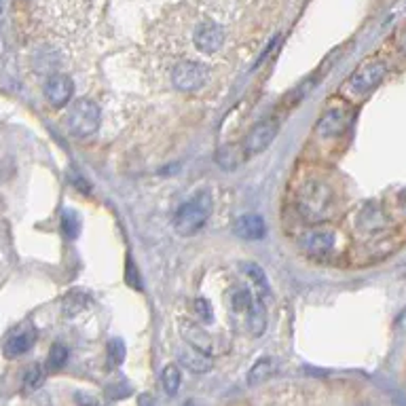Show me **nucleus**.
Masks as SVG:
<instances>
[{
  "mask_svg": "<svg viewBox=\"0 0 406 406\" xmlns=\"http://www.w3.org/2000/svg\"><path fill=\"white\" fill-rule=\"evenodd\" d=\"M275 372V360L273 357H260L248 372V385L256 387L260 383H265L267 379H271V375Z\"/></svg>",
  "mask_w": 406,
  "mask_h": 406,
  "instance_id": "17",
  "label": "nucleus"
},
{
  "mask_svg": "<svg viewBox=\"0 0 406 406\" xmlns=\"http://www.w3.org/2000/svg\"><path fill=\"white\" fill-rule=\"evenodd\" d=\"M216 159H218V163H220L225 170H233V168L239 163L237 148H235V146H225V148H220L218 155H216Z\"/></svg>",
  "mask_w": 406,
  "mask_h": 406,
  "instance_id": "26",
  "label": "nucleus"
},
{
  "mask_svg": "<svg viewBox=\"0 0 406 406\" xmlns=\"http://www.w3.org/2000/svg\"><path fill=\"white\" fill-rule=\"evenodd\" d=\"M64 123H66V127L70 129L72 136L89 138L100 129V123H102L100 106L96 102H91V100H85V98L74 100L66 111Z\"/></svg>",
  "mask_w": 406,
  "mask_h": 406,
  "instance_id": "4",
  "label": "nucleus"
},
{
  "mask_svg": "<svg viewBox=\"0 0 406 406\" xmlns=\"http://www.w3.org/2000/svg\"><path fill=\"white\" fill-rule=\"evenodd\" d=\"M349 121H351V113L347 106H330L320 116L315 125V133L322 138H337L347 129Z\"/></svg>",
  "mask_w": 406,
  "mask_h": 406,
  "instance_id": "10",
  "label": "nucleus"
},
{
  "mask_svg": "<svg viewBox=\"0 0 406 406\" xmlns=\"http://www.w3.org/2000/svg\"><path fill=\"white\" fill-rule=\"evenodd\" d=\"M87 303H89V296H87L85 292L70 290L66 296H64V315L74 318V315L83 313L85 307H87Z\"/></svg>",
  "mask_w": 406,
  "mask_h": 406,
  "instance_id": "19",
  "label": "nucleus"
},
{
  "mask_svg": "<svg viewBox=\"0 0 406 406\" xmlns=\"http://www.w3.org/2000/svg\"><path fill=\"white\" fill-rule=\"evenodd\" d=\"M178 328H180L182 339H184L191 347L199 349V351H203V353H208V355L218 353L220 345H218L216 337H212L208 330H203L201 324H197V322H193V320H182V322L178 324Z\"/></svg>",
  "mask_w": 406,
  "mask_h": 406,
  "instance_id": "9",
  "label": "nucleus"
},
{
  "mask_svg": "<svg viewBox=\"0 0 406 406\" xmlns=\"http://www.w3.org/2000/svg\"><path fill=\"white\" fill-rule=\"evenodd\" d=\"M252 300H254L252 292L245 290V288H237L231 294V309L235 313H243V311H248V307L252 305Z\"/></svg>",
  "mask_w": 406,
  "mask_h": 406,
  "instance_id": "23",
  "label": "nucleus"
},
{
  "mask_svg": "<svg viewBox=\"0 0 406 406\" xmlns=\"http://www.w3.org/2000/svg\"><path fill=\"white\" fill-rule=\"evenodd\" d=\"M227 45V30L212 17H203L193 30V47L201 56H218Z\"/></svg>",
  "mask_w": 406,
  "mask_h": 406,
  "instance_id": "5",
  "label": "nucleus"
},
{
  "mask_svg": "<svg viewBox=\"0 0 406 406\" xmlns=\"http://www.w3.org/2000/svg\"><path fill=\"white\" fill-rule=\"evenodd\" d=\"M296 208L300 216L307 218L309 223H324L337 210V193L328 182L320 178H311L298 186Z\"/></svg>",
  "mask_w": 406,
  "mask_h": 406,
  "instance_id": "1",
  "label": "nucleus"
},
{
  "mask_svg": "<svg viewBox=\"0 0 406 406\" xmlns=\"http://www.w3.org/2000/svg\"><path fill=\"white\" fill-rule=\"evenodd\" d=\"M398 210H400V214L406 218V191H402L400 197H398Z\"/></svg>",
  "mask_w": 406,
  "mask_h": 406,
  "instance_id": "29",
  "label": "nucleus"
},
{
  "mask_svg": "<svg viewBox=\"0 0 406 406\" xmlns=\"http://www.w3.org/2000/svg\"><path fill=\"white\" fill-rule=\"evenodd\" d=\"M43 93H45V100L49 102V106L54 108H61L70 102L72 93H74V83L68 74H51L43 87Z\"/></svg>",
  "mask_w": 406,
  "mask_h": 406,
  "instance_id": "11",
  "label": "nucleus"
},
{
  "mask_svg": "<svg viewBox=\"0 0 406 406\" xmlns=\"http://www.w3.org/2000/svg\"><path fill=\"white\" fill-rule=\"evenodd\" d=\"M212 78V72L205 64L201 61H195V59H186V61H180L176 64L174 70H172V83H174L176 89L180 91H199L203 89Z\"/></svg>",
  "mask_w": 406,
  "mask_h": 406,
  "instance_id": "6",
  "label": "nucleus"
},
{
  "mask_svg": "<svg viewBox=\"0 0 406 406\" xmlns=\"http://www.w3.org/2000/svg\"><path fill=\"white\" fill-rule=\"evenodd\" d=\"M233 231L245 241H260L267 235V225H265L263 216H258V214H243L237 218Z\"/></svg>",
  "mask_w": 406,
  "mask_h": 406,
  "instance_id": "14",
  "label": "nucleus"
},
{
  "mask_svg": "<svg viewBox=\"0 0 406 406\" xmlns=\"http://www.w3.org/2000/svg\"><path fill=\"white\" fill-rule=\"evenodd\" d=\"M195 313L203 324H212L214 322V309L210 305L208 298H195Z\"/></svg>",
  "mask_w": 406,
  "mask_h": 406,
  "instance_id": "25",
  "label": "nucleus"
},
{
  "mask_svg": "<svg viewBox=\"0 0 406 406\" xmlns=\"http://www.w3.org/2000/svg\"><path fill=\"white\" fill-rule=\"evenodd\" d=\"M138 405L140 406H153V398H151V396H146V394H142V396L138 398Z\"/></svg>",
  "mask_w": 406,
  "mask_h": 406,
  "instance_id": "30",
  "label": "nucleus"
},
{
  "mask_svg": "<svg viewBox=\"0 0 406 406\" xmlns=\"http://www.w3.org/2000/svg\"><path fill=\"white\" fill-rule=\"evenodd\" d=\"M278 133H280V123H278V118H263V121H258L248 133H245V140H243V153L245 155H260V153H265L271 144H273V140L278 138Z\"/></svg>",
  "mask_w": 406,
  "mask_h": 406,
  "instance_id": "7",
  "label": "nucleus"
},
{
  "mask_svg": "<svg viewBox=\"0 0 406 406\" xmlns=\"http://www.w3.org/2000/svg\"><path fill=\"white\" fill-rule=\"evenodd\" d=\"M108 357H111L113 366H121L123 364V360H125V343L121 339H113L108 343Z\"/></svg>",
  "mask_w": 406,
  "mask_h": 406,
  "instance_id": "27",
  "label": "nucleus"
},
{
  "mask_svg": "<svg viewBox=\"0 0 406 406\" xmlns=\"http://www.w3.org/2000/svg\"><path fill=\"white\" fill-rule=\"evenodd\" d=\"M248 328L254 337H260L267 330V307L263 305V298H254L248 307Z\"/></svg>",
  "mask_w": 406,
  "mask_h": 406,
  "instance_id": "16",
  "label": "nucleus"
},
{
  "mask_svg": "<svg viewBox=\"0 0 406 406\" xmlns=\"http://www.w3.org/2000/svg\"><path fill=\"white\" fill-rule=\"evenodd\" d=\"M180 383H182V372L176 364H168L161 372V385L166 390L168 396H176L178 390H180Z\"/></svg>",
  "mask_w": 406,
  "mask_h": 406,
  "instance_id": "20",
  "label": "nucleus"
},
{
  "mask_svg": "<svg viewBox=\"0 0 406 406\" xmlns=\"http://www.w3.org/2000/svg\"><path fill=\"white\" fill-rule=\"evenodd\" d=\"M241 269L245 271V275H248L250 282L254 284L258 296H260V298H267V296H269V280H267L265 271L260 269V265H256V263H243Z\"/></svg>",
  "mask_w": 406,
  "mask_h": 406,
  "instance_id": "18",
  "label": "nucleus"
},
{
  "mask_svg": "<svg viewBox=\"0 0 406 406\" xmlns=\"http://www.w3.org/2000/svg\"><path fill=\"white\" fill-rule=\"evenodd\" d=\"M43 381H45V368L41 364H32L24 375V390L34 392L43 385Z\"/></svg>",
  "mask_w": 406,
  "mask_h": 406,
  "instance_id": "21",
  "label": "nucleus"
},
{
  "mask_svg": "<svg viewBox=\"0 0 406 406\" xmlns=\"http://www.w3.org/2000/svg\"><path fill=\"white\" fill-rule=\"evenodd\" d=\"M36 343V333L34 330H26V333H17L13 335L6 343H4V355L6 357H17L28 353Z\"/></svg>",
  "mask_w": 406,
  "mask_h": 406,
  "instance_id": "15",
  "label": "nucleus"
},
{
  "mask_svg": "<svg viewBox=\"0 0 406 406\" xmlns=\"http://www.w3.org/2000/svg\"><path fill=\"white\" fill-rule=\"evenodd\" d=\"M178 362L188 370V372H195V375H208L212 368H214V357L199 351L195 347H184L178 351Z\"/></svg>",
  "mask_w": 406,
  "mask_h": 406,
  "instance_id": "13",
  "label": "nucleus"
},
{
  "mask_svg": "<svg viewBox=\"0 0 406 406\" xmlns=\"http://www.w3.org/2000/svg\"><path fill=\"white\" fill-rule=\"evenodd\" d=\"M396 328H398V330H402V333L406 330V307L400 311V313H398V318H396Z\"/></svg>",
  "mask_w": 406,
  "mask_h": 406,
  "instance_id": "28",
  "label": "nucleus"
},
{
  "mask_svg": "<svg viewBox=\"0 0 406 406\" xmlns=\"http://www.w3.org/2000/svg\"><path fill=\"white\" fill-rule=\"evenodd\" d=\"M400 49L406 56V30H402V34H400Z\"/></svg>",
  "mask_w": 406,
  "mask_h": 406,
  "instance_id": "31",
  "label": "nucleus"
},
{
  "mask_svg": "<svg viewBox=\"0 0 406 406\" xmlns=\"http://www.w3.org/2000/svg\"><path fill=\"white\" fill-rule=\"evenodd\" d=\"M385 74H387V64L383 59H368L343 83L341 93L351 102H357V100L366 98L375 87H379L381 81L385 78Z\"/></svg>",
  "mask_w": 406,
  "mask_h": 406,
  "instance_id": "3",
  "label": "nucleus"
},
{
  "mask_svg": "<svg viewBox=\"0 0 406 406\" xmlns=\"http://www.w3.org/2000/svg\"><path fill=\"white\" fill-rule=\"evenodd\" d=\"M61 229H64V235L68 239H76L78 233H81V220H78V214L72 212V210H66L61 214Z\"/></svg>",
  "mask_w": 406,
  "mask_h": 406,
  "instance_id": "22",
  "label": "nucleus"
},
{
  "mask_svg": "<svg viewBox=\"0 0 406 406\" xmlns=\"http://www.w3.org/2000/svg\"><path fill=\"white\" fill-rule=\"evenodd\" d=\"M212 208H214V201H212V195L208 191H197L191 199H186L180 210L176 212L174 216V229L182 237H191L199 231L210 214H212Z\"/></svg>",
  "mask_w": 406,
  "mask_h": 406,
  "instance_id": "2",
  "label": "nucleus"
},
{
  "mask_svg": "<svg viewBox=\"0 0 406 406\" xmlns=\"http://www.w3.org/2000/svg\"><path fill=\"white\" fill-rule=\"evenodd\" d=\"M337 231L328 229V227H318V229H309L300 235V248L313 256V258H320V256H328L335 248H337Z\"/></svg>",
  "mask_w": 406,
  "mask_h": 406,
  "instance_id": "8",
  "label": "nucleus"
},
{
  "mask_svg": "<svg viewBox=\"0 0 406 406\" xmlns=\"http://www.w3.org/2000/svg\"><path fill=\"white\" fill-rule=\"evenodd\" d=\"M66 362H68V349L56 343L49 351V362H47L49 370H61L66 366Z\"/></svg>",
  "mask_w": 406,
  "mask_h": 406,
  "instance_id": "24",
  "label": "nucleus"
},
{
  "mask_svg": "<svg viewBox=\"0 0 406 406\" xmlns=\"http://www.w3.org/2000/svg\"><path fill=\"white\" fill-rule=\"evenodd\" d=\"M387 227H390V218L379 203H366L360 210V214H357V229L360 231L377 235V233L385 231Z\"/></svg>",
  "mask_w": 406,
  "mask_h": 406,
  "instance_id": "12",
  "label": "nucleus"
}]
</instances>
